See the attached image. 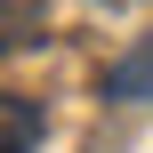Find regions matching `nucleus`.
Listing matches in <instances>:
<instances>
[{"label":"nucleus","instance_id":"1","mask_svg":"<svg viewBox=\"0 0 153 153\" xmlns=\"http://www.w3.org/2000/svg\"><path fill=\"white\" fill-rule=\"evenodd\" d=\"M105 97H113V105H153V32L105 73Z\"/></svg>","mask_w":153,"mask_h":153},{"label":"nucleus","instance_id":"2","mask_svg":"<svg viewBox=\"0 0 153 153\" xmlns=\"http://www.w3.org/2000/svg\"><path fill=\"white\" fill-rule=\"evenodd\" d=\"M0 153H40V105L32 97H0Z\"/></svg>","mask_w":153,"mask_h":153}]
</instances>
